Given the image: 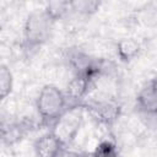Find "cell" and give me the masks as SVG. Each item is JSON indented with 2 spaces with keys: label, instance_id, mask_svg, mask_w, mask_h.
Here are the masks:
<instances>
[{
  "label": "cell",
  "instance_id": "5b68a950",
  "mask_svg": "<svg viewBox=\"0 0 157 157\" xmlns=\"http://www.w3.org/2000/svg\"><path fill=\"white\" fill-rule=\"evenodd\" d=\"M96 82L97 80L87 75H72L64 90L69 107L82 105L88 98L90 92L94 88Z\"/></svg>",
  "mask_w": 157,
  "mask_h": 157
},
{
  "label": "cell",
  "instance_id": "5bb4252c",
  "mask_svg": "<svg viewBox=\"0 0 157 157\" xmlns=\"http://www.w3.org/2000/svg\"><path fill=\"white\" fill-rule=\"evenodd\" d=\"M44 1H45V0H44Z\"/></svg>",
  "mask_w": 157,
  "mask_h": 157
},
{
  "label": "cell",
  "instance_id": "4fadbf2b",
  "mask_svg": "<svg viewBox=\"0 0 157 157\" xmlns=\"http://www.w3.org/2000/svg\"><path fill=\"white\" fill-rule=\"evenodd\" d=\"M93 155H96V156H115V155H118V146L113 141L103 140L96 146Z\"/></svg>",
  "mask_w": 157,
  "mask_h": 157
},
{
  "label": "cell",
  "instance_id": "277c9868",
  "mask_svg": "<svg viewBox=\"0 0 157 157\" xmlns=\"http://www.w3.org/2000/svg\"><path fill=\"white\" fill-rule=\"evenodd\" d=\"M82 105L99 124L108 128L113 126L121 114V105L113 97L94 98L85 102Z\"/></svg>",
  "mask_w": 157,
  "mask_h": 157
},
{
  "label": "cell",
  "instance_id": "6da1fadb",
  "mask_svg": "<svg viewBox=\"0 0 157 157\" xmlns=\"http://www.w3.org/2000/svg\"><path fill=\"white\" fill-rule=\"evenodd\" d=\"M55 21L43 10L32 11L25 20L22 33V48L27 54L44 45L52 37Z\"/></svg>",
  "mask_w": 157,
  "mask_h": 157
},
{
  "label": "cell",
  "instance_id": "7c38bea8",
  "mask_svg": "<svg viewBox=\"0 0 157 157\" xmlns=\"http://www.w3.org/2000/svg\"><path fill=\"white\" fill-rule=\"evenodd\" d=\"M13 87V76L9 66L2 64L0 66V97L5 101L12 92Z\"/></svg>",
  "mask_w": 157,
  "mask_h": 157
},
{
  "label": "cell",
  "instance_id": "3957f363",
  "mask_svg": "<svg viewBox=\"0 0 157 157\" xmlns=\"http://www.w3.org/2000/svg\"><path fill=\"white\" fill-rule=\"evenodd\" d=\"M83 105H71L53 124L52 131L66 146V148L76 140L83 123Z\"/></svg>",
  "mask_w": 157,
  "mask_h": 157
},
{
  "label": "cell",
  "instance_id": "9c48e42d",
  "mask_svg": "<svg viewBox=\"0 0 157 157\" xmlns=\"http://www.w3.org/2000/svg\"><path fill=\"white\" fill-rule=\"evenodd\" d=\"M142 50V45L140 40L132 37L123 38L117 44V55L123 63H130L136 59Z\"/></svg>",
  "mask_w": 157,
  "mask_h": 157
},
{
  "label": "cell",
  "instance_id": "ba28073f",
  "mask_svg": "<svg viewBox=\"0 0 157 157\" xmlns=\"http://www.w3.org/2000/svg\"><path fill=\"white\" fill-rule=\"evenodd\" d=\"M32 124L28 120H18V121H9L2 123L1 126V140L4 144L11 146L21 141L28 131H31Z\"/></svg>",
  "mask_w": 157,
  "mask_h": 157
},
{
  "label": "cell",
  "instance_id": "8992f818",
  "mask_svg": "<svg viewBox=\"0 0 157 157\" xmlns=\"http://www.w3.org/2000/svg\"><path fill=\"white\" fill-rule=\"evenodd\" d=\"M135 102L141 115H157V77L148 80L140 88Z\"/></svg>",
  "mask_w": 157,
  "mask_h": 157
},
{
  "label": "cell",
  "instance_id": "8fae6325",
  "mask_svg": "<svg viewBox=\"0 0 157 157\" xmlns=\"http://www.w3.org/2000/svg\"><path fill=\"white\" fill-rule=\"evenodd\" d=\"M44 10L56 22L65 17L69 13V11H71L70 0H45Z\"/></svg>",
  "mask_w": 157,
  "mask_h": 157
},
{
  "label": "cell",
  "instance_id": "7a4b0ae2",
  "mask_svg": "<svg viewBox=\"0 0 157 157\" xmlns=\"http://www.w3.org/2000/svg\"><path fill=\"white\" fill-rule=\"evenodd\" d=\"M67 108L69 103L65 92L58 86L45 85L40 88L36 98V109L42 125L52 128Z\"/></svg>",
  "mask_w": 157,
  "mask_h": 157
},
{
  "label": "cell",
  "instance_id": "30bf717a",
  "mask_svg": "<svg viewBox=\"0 0 157 157\" xmlns=\"http://www.w3.org/2000/svg\"><path fill=\"white\" fill-rule=\"evenodd\" d=\"M102 5V0H70V9L74 13L90 17L94 15Z\"/></svg>",
  "mask_w": 157,
  "mask_h": 157
},
{
  "label": "cell",
  "instance_id": "52a82bcc",
  "mask_svg": "<svg viewBox=\"0 0 157 157\" xmlns=\"http://www.w3.org/2000/svg\"><path fill=\"white\" fill-rule=\"evenodd\" d=\"M66 146L59 140V137L52 131H47L40 135L33 142V151L39 157H56L64 153Z\"/></svg>",
  "mask_w": 157,
  "mask_h": 157
}]
</instances>
